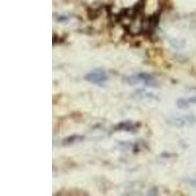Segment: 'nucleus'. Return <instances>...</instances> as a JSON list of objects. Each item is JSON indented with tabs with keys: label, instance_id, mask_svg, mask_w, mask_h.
Returning a JSON list of instances; mask_svg holds the SVG:
<instances>
[{
	"label": "nucleus",
	"instance_id": "obj_1",
	"mask_svg": "<svg viewBox=\"0 0 196 196\" xmlns=\"http://www.w3.org/2000/svg\"><path fill=\"white\" fill-rule=\"evenodd\" d=\"M128 79V82L130 84H135L137 83L138 82H143L144 83H145L146 85L148 86H154L156 85V83H155V79L153 77H151L150 75L148 74H144V73H141V74H138L136 75V76H132V77H130L126 79Z\"/></svg>",
	"mask_w": 196,
	"mask_h": 196
},
{
	"label": "nucleus",
	"instance_id": "obj_2",
	"mask_svg": "<svg viewBox=\"0 0 196 196\" xmlns=\"http://www.w3.org/2000/svg\"><path fill=\"white\" fill-rule=\"evenodd\" d=\"M107 75L104 71L101 70H96L91 73H88L85 76V79L87 82L94 83V84H102L103 83H105L107 80Z\"/></svg>",
	"mask_w": 196,
	"mask_h": 196
},
{
	"label": "nucleus",
	"instance_id": "obj_3",
	"mask_svg": "<svg viewBox=\"0 0 196 196\" xmlns=\"http://www.w3.org/2000/svg\"><path fill=\"white\" fill-rule=\"evenodd\" d=\"M177 106L180 107V108H187L188 105H189V101L188 100H185V99H180V100H177Z\"/></svg>",
	"mask_w": 196,
	"mask_h": 196
}]
</instances>
